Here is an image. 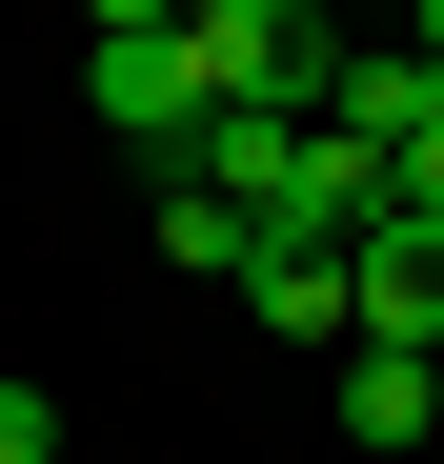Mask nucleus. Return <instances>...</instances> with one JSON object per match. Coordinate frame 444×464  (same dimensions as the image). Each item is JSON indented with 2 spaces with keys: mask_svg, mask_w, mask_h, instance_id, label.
Segmentation results:
<instances>
[{
  "mask_svg": "<svg viewBox=\"0 0 444 464\" xmlns=\"http://www.w3.org/2000/svg\"><path fill=\"white\" fill-rule=\"evenodd\" d=\"M182 41H202V102H263V121H323V82H343L323 0H182Z\"/></svg>",
  "mask_w": 444,
  "mask_h": 464,
  "instance_id": "1",
  "label": "nucleus"
},
{
  "mask_svg": "<svg viewBox=\"0 0 444 464\" xmlns=\"http://www.w3.org/2000/svg\"><path fill=\"white\" fill-rule=\"evenodd\" d=\"M343 343L444 363V222H363V243H343Z\"/></svg>",
  "mask_w": 444,
  "mask_h": 464,
  "instance_id": "2",
  "label": "nucleus"
},
{
  "mask_svg": "<svg viewBox=\"0 0 444 464\" xmlns=\"http://www.w3.org/2000/svg\"><path fill=\"white\" fill-rule=\"evenodd\" d=\"M82 102L121 121V141H162V162H202V41H82Z\"/></svg>",
  "mask_w": 444,
  "mask_h": 464,
  "instance_id": "3",
  "label": "nucleus"
},
{
  "mask_svg": "<svg viewBox=\"0 0 444 464\" xmlns=\"http://www.w3.org/2000/svg\"><path fill=\"white\" fill-rule=\"evenodd\" d=\"M424 121H444V61H424V41H384V61H343V82H323V141H363V162H404Z\"/></svg>",
  "mask_w": 444,
  "mask_h": 464,
  "instance_id": "4",
  "label": "nucleus"
},
{
  "mask_svg": "<svg viewBox=\"0 0 444 464\" xmlns=\"http://www.w3.org/2000/svg\"><path fill=\"white\" fill-rule=\"evenodd\" d=\"M263 222H283V243H363V222H384V162L304 121V162H283V202H263Z\"/></svg>",
  "mask_w": 444,
  "mask_h": 464,
  "instance_id": "5",
  "label": "nucleus"
},
{
  "mask_svg": "<svg viewBox=\"0 0 444 464\" xmlns=\"http://www.w3.org/2000/svg\"><path fill=\"white\" fill-rule=\"evenodd\" d=\"M343 444H384V464H424V444H444V383H424L404 343H343Z\"/></svg>",
  "mask_w": 444,
  "mask_h": 464,
  "instance_id": "6",
  "label": "nucleus"
},
{
  "mask_svg": "<svg viewBox=\"0 0 444 464\" xmlns=\"http://www.w3.org/2000/svg\"><path fill=\"white\" fill-rule=\"evenodd\" d=\"M141 243H162V263H202V283H243V263H263V222L222 202V182H182V162H162V202H141Z\"/></svg>",
  "mask_w": 444,
  "mask_h": 464,
  "instance_id": "7",
  "label": "nucleus"
},
{
  "mask_svg": "<svg viewBox=\"0 0 444 464\" xmlns=\"http://www.w3.org/2000/svg\"><path fill=\"white\" fill-rule=\"evenodd\" d=\"M243 303H263L283 343H343V243H283V222H263V263H243Z\"/></svg>",
  "mask_w": 444,
  "mask_h": 464,
  "instance_id": "8",
  "label": "nucleus"
},
{
  "mask_svg": "<svg viewBox=\"0 0 444 464\" xmlns=\"http://www.w3.org/2000/svg\"><path fill=\"white\" fill-rule=\"evenodd\" d=\"M283 162H304V121H263V102H222L182 182H222V202H243V222H263V202H283Z\"/></svg>",
  "mask_w": 444,
  "mask_h": 464,
  "instance_id": "9",
  "label": "nucleus"
},
{
  "mask_svg": "<svg viewBox=\"0 0 444 464\" xmlns=\"http://www.w3.org/2000/svg\"><path fill=\"white\" fill-rule=\"evenodd\" d=\"M384 222H444V121H424L404 162H384Z\"/></svg>",
  "mask_w": 444,
  "mask_h": 464,
  "instance_id": "10",
  "label": "nucleus"
},
{
  "mask_svg": "<svg viewBox=\"0 0 444 464\" xmlns=\"http://www.w3.org/2000/svg\"><path fill=\"white\" fill-rule=\"evenodd\" d=\"M0 464H61V404H41V383H0Z\"/></svg>",
  "mask_w": 444,
  "mask_h": 464,
  "instance_id": "11",
  "label": "nucleus"
},
{
  "mask_svg": "<svg viewBox=\"0 0 444 464\" xmlns=\"http://www.w3.org/2000/svg\"><path fill=\"white\" fill-rule=\"evenodd\" d=\"M82 41H182V0H82Z\"/></svg>",
  "mask_w": 444,
  "mask_h": 464,
  "instance_id": "12",
  "label": "nucleus"
},
{
  "mask_svg": "<svg viewBox=\"0 0 444 464\" xmlns=\"http://www.w3.org/2000/svg\"><path fill=\"white\" fill-rule=\"evenodd\" d=\"M424 61H444V0H424Z\"/></svg>",
  "mask_w": 444,
  "mask_h": 464,
  "instance_id": "13",
  "label": "nucleus"
},
{
  "mask_svg": "<svg viewBox=\"0 0 444 464\" xmlns=\"http://www.w3.org/2000/svg\"><path fill=\"white\" fill-rule=\"evenodd\" d=\"M424 383H444V363H424Z\"/></svg>",
  "mask_w": 444,
  "mask_h": 464,
  "instance_id": "14",
  "label": "nucleus"
},
{
  "mask_svg": "<svg viewBox=\"0 0 444 464\" xmlns=\"http://www.w3.org/2000/svg\"><path fill=\"white\" fill-rule=\"evenodd\" d=\"M424 464H444V444H424Z\"/></svg>",
  "mask_w": 444,
  "mask_h": 464,
  "instance_id": "15",
  "label": "nucleus"
}]
</instances>
